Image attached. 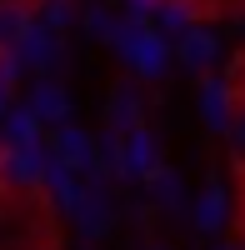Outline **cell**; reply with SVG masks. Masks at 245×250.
<instances>
[{
  "label": "cell",
  "mask_w": 245,
  "mask_h": 250,
  "mask_svg": "<svg viewBox=\"0 0 245 250\" xmlns=\"http://www.w3.org/2000/svg\"><path fill=\"white\" fill-rule=\"evenodd\" d=\"M25 35H30V5L25 0H0V60H10Z\"/></svg>",
  "instance_id": "cell-1"
}]
</instances>
